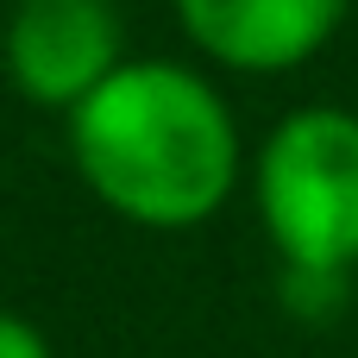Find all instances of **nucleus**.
<instances>
[{
    "mask_svg": "<svg viewBox=\"0 0 358 358\" xmlns=\"http://www.w3.org/2000/svg\"><path fill=\"white\" fill-rule=\"evenodd\" d=\"M170 6L195 50L245 76L308 63L346 19V0H170Z\"/></svg>",
    "mask_w": 358,
    "mask_h": 358,
    "instance_id": "obj_4",
    "label": "nucleus"
},
{
    "mask_svg": "<svg viewBox=\"0 0 358 358\" xmlns=\"http://www.w3.org/2000/svg\"><path fill=\"white\" fill-rule=\"evenodd\" d=\"M258 214L271 245L302 277L358 264V113L302 107L258 151Z\"/></svg>",
    "mask_w": 358,
    "mask_h": 358,
    "instance_id": "obj_2",
    "label": "nucleus"
},
{
    "mask_svg": "<svg viewBox=\"0 0 358 358\" xmlns=\"http://www.w3.org/2000/svg\"><path fill=\"white\" fill-rule=\"evenodd\" d=\"M120 69L113 0H19L6 19V76L25 101L76 113Z\"/></svg>",
    "mask_w": 358,
    "mask_h": 358,
    "instance_id": "obj_3",
    "label": "nucleus"
},
{
    "mask_svg": "<svg viewBox=\"0 0 358 358\" xmlns=\"http://www.w3.org/2000/svg\"><path fill=\"white\" fill-rule=\"evenodd\" d=\"M0 358H50V340L25 315H6L0 308Z\"/></svg>",
    "mask_w": 358,
    "mask_h": 358,
    "instance_id": "obj_5",
    "label": "nucleus"
},
{
    "mask_svg": "<svg viewBox=\"0 0 358 358\" xmlns=\"http://www.w3.org/2000/svg\"><path fill=\"white\" fill-rule=\"evenodd\" d=\"M69 151L82 182L132 227L182 233L227 208L239 182V126L182 63H120L76 113Z\"/></svg>",
    "mask_w": 358,
    "mask_h": 358,
    "instance_id": "obj_1",
    "label": "nucleus"
}]
</instances>
